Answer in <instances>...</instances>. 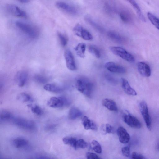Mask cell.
I'll return each mask as SVG.
<instances>
[{"label": "cell", "instance_id": "cell-21", "mask_svg": "<svg viewBox=\"0 0 159 159\" xmlns=\"http://www.w3.org/2000/svg\"><path fill=\"white\" fill-rule=\"evenodd\" d=\"M43 88L47 91L56 93L60 92L63 90L62 87L54 84H46L44 85Z\"/></svg>", "mask_w": 159, "mask_h": 159}, {"label": "cell", "instance_id": "cell-30", "mask_svg": "<svg viewBox=\"0 0 159 159\" xmlns=\"http://www.w3.org/2000/svg\"><path fill=\"white\" fill-rule=\"evenodd\" d=\"M17 99L23 102H28L32 100L31 96L28 94L25 93H22L19 94L17 97Z\"/></svg>", "mask_w": 159, "mask_h": 159}, {"label": "cell", "instance_id": "cell-18", "mask_svg": "<svg viewBox=\"0 0 159 159\" xmlns=\"http://www.w3.org/2000/svg\"><path fill=\"white\" fill-rule=\"evenodd\" d=\"M121 81L122 87L126 94L132 96H136L137 95L136 91L131 87L126 79L121 78Z\"/></svg>", "mask_w": 159, "mask_h": 159}, {"label": "cell", "instance_id": "cell-7", "mask_svg": "<svg viewBox=\"0 0 159 159\" xmlns=\"http://www.w3.org/2000/svg\"><path fill=\"white\" fill-rule=\"evenodd\" d=\"M139 108L147 127L149 130H150L151 129V120L146 102L144 101L140 102L139 103Z\"/></svg>", "mask_w": 159, "mask_h": 159}, {"label": "cell", "instance_id": "cell-39", "mask_svg": "<svg viewBox=\"0 0 159 159\" xmlns=\"http://www.w3.org/2000/svg\"><path fill=\"white\" fill-rule=\"evenodd\" d=\"M131 158L134 159H144L145 158L142 154L136 152H133L131 156Z\"/></svg>", "mask_w": 159, "mask_h": 159}, {"label": "cell", "instance_id": "cell-3", "mask_svg": "<svg viewBox=\"0 0 159 159\" xmlns=\"http://www.w3.org/2000/svg\"><path fill=\"white\" fill-rule=\"evenodd\" d=\"M12 121L14 124L19 128L28 131H33L36 128L34 122L32 121L24 118H13Z\"/></svg>", "mask_w": 159, "mask_h": 159}, {"label": "cell", "instance_id": "cell-22", "mask_svg": "<svg viewBox=\"0 0 159 159\" xmlns=\"http://www.w3.org/2000/svg\"><path fill=\"white\" fill-rule=\"evenodd\" d=\"M133 7L136 11L139 19L143 22H146V20L142 13L141 9L135 0H126Z\"/></svg>", "mask_w": 159, "mask_h": 159}, {"label": "cell", "instance_id": "cell-19", "mask_svg": "<svg viewBox=\"0 0 159 159\" xmlns=\"http://www.w3.org/2000/svg\"><path fill=\"white\" fill-rule=\"evenodd\" d=\"M120 17L121 20L125 23H129L133 20V18L131 13L127 10L122 9L119 12Z\"/></svg>", "mask_w": 159, "mask_h": 159}, {"label": "cell", "instance_id": "cell-1", "mask_svg": "<svg viewBox=\"0 0 159 159\" xmlns=\"http://www.w3.org/2000/svg\"><path fill=\"white\" fill-rule=\"evenodd\" d=\"M76 88L77 90L88 97H90L94 88L92 81L88 79L81 77L76 81Z\"/></svg>", "mask_w": 159, "mask_h": 159}, {"label": "cell", "instance_id": "cell-14", "mask_svg": "<svg viewBox=\"0 0 159 159\" xmlns=\"http://www.w3.org/2000/svg\"><path fill=\"white\" fill-rule=\"evenodd\" d=\"M12 145L19 149H26L28 148L29 143L25 138L18 137L13 139L12 141Z\"/></svg>", "mask_w": 159, "mask_h": 159}, {"label": "cell", "instance_id": "cell-24", "mask_svg": "<svg viewBox=\"0 0 159 159\" xmlns=\"http://www.w3.org/2000/svg\"><path fill=\"white\" fill-rule=\"evenodd\" d=\"M86 47L84 43H80L74 48L77 55L80 57L84 58L85 57Z\"/></svg>", "mask_w": 159, "mask_h": 159}, {"label": "cell", "instance_id": "cell-13", "mask_svg": "<svg viewBox=\"0 0 159 159\" xmlns=\"http://www.w3.org/2000/svg\"><path fill=\"white\" fill-rule=\"evenodd\" d=\"M139 72L142 76L149 77L151 75V70L149 65L144 62H139L137 64Z\"/></svg>", "mask_w": 159, "mask_h": 159}, {"label": "cell", "instance_id": "cell-41", "mask_svg": "<svg viewBox=\"0 0 159 159\" xmlns=\"http://www.w3.org/2000/svg\"><path fill=\"white\" fill-rule=\"evenodd\" d=\"M56 125L54 124H49L47 125L45 128V129L47 131H51L54 130L56 127Z\"/></svg>", "mask_w": 159, "mask_h": 159}, {"label": "cell", "instance_id": "cell-2", "mask_svg": "<svg viewBox=\"0 0 159 159\" xmlns=\"http://www.w3.org/2000/svg\"><path fill=\"white\" fill-rule=\"evenodd\" d=\"M15 24L19 30L30 38H35L39 34L38 29L34 25L21 21H16Z\"/></svg>", "mask_w": 159, "mask_h": 159}, {"label": "cell", "instance_id": "cell-31", "mask_svg": "<svg viewBox=\"0 0 159 159\" xmlns=\"http://www.w3.org/2000/svg\"><path fill=\"white\" fill-rule=\"evenodd\" d=\"M91 145L93 150L97 153H101L102 149L101 145L97 141L93 140L92 141Z\"/></svg>", "mask_w": 159, "mask_h": 159}, {"label": "cell", "instance_id": "cell-40", "mask_svg": "<svg viewBox=\"0 0 159 159\" xmlns=\"http://www.w3.org/2000/svg\"><path fill=\"white\" fill-rule=\"evenodd\" d=\"M86 157L87 159H100L98 156L95 153L92 152H88L86 154Z\"/></svg>", "mask_w": 159, "mask_h": 159}, {"label": "cell", "instance_id": "cell-35", "mask_svg": "<svg viewBox=\"0 0 159 159\" xmlns=\"http://www.w3.org/2000/svg\"><path fill=\"white\" fill-rule=\"evenodd\" d=\"M57 35L61 45L63 47L66 46L67 43V39L66 37L59 32H57Z\"/></svg>", "mask_w": 159, "mask_h": 159}, {"label": "cell", "instance_id": "cell-36", "mask_svg": "<svg viewBox=\"0 0 159 159\" xmlns=\"http://www.w3.org/2000/svg\"><path fill=\"white\" fill-rule=\"evenodd\" d=\"M88 146V143L83 139L77 140L76 144V149L78 148H85Z\"/></svg>", "mask_w": 159, "mask_h": 159}, {"label": "cell", "instance_id": "cell-27", "mask_svg": "<svg viewBox=\"0 0 159 159\" xmlns=\"http://www.w3.org/2000/svg\"><path fill=\"white\" fill-rule=\"evenodd\" d=\"M13 116L12 113L9 111L6 110H2L0 113V119L2 121L9 120L12 119Z\"/></svg>", "mask_w": 159, "mask_h": 159}, {"label": "cell", "instance_id": "cell-11", "mask_svg": "<svg viewBox=\"0 0 159 159\" xmlns=\"http://www.w3.org/2000/svg\"><path fill=\"white\" fill-rule=\"evenodd\" d=\"M64 56L68 69L71 71L75 70L76 67L74 57L70 51L68 49L66 50L64 53Z\"/></svg>", "mask_w": 159, "mask_h": 159}, {"label": "cell", "instance_id": "cell-20", "mask_svg": "<svg viewBox=\"0 0 159 159\" xmlns=\"http://www.w3.org/2000/svg\"><path fill=\"white\" fill-rule=\"evenodd\" d=\"M102 105L110 111H116L118 109L115 102L113 100L106 98L104 99L102 102Z\"/></svg>", "mask_w": 159, "mask_h": 159}, {"label": "cell", "instance_id": "cell-44", "mask_svg": "<svg viewBox=\"0 0 159 159\" xmlns=\"http://www.w3.org/2000/svg\"><path fill=\"white\" fill-rule=\"evenodd\" d=\"M157 149L159 151V142L158 143V144L157 145Z\"/></svg>", "mask_w": 159, "mask_h": 159}, {"label": "cell", "instance_id": "cell-23", "mask_svg": "<svg viewBox=\"0 0 159 159\" xmlns=\"http://www.w3.org/2000/svg\"><path fill=\"white\" fill-rule=\"evenodd\" d=\"M82 113L81 111L76 107H73L70 110L68 115L69 119L75 120L81 116Z\"/></svg>", "mask_w": 159, "mask_h": 159}, {"label": "cell", "instance_id": "cell-43", "mask_svg": "<svg viewBox=\"0 0 159 159\" xmlns=\"http://www.w3.org/2000/svg\"><path fill=\"white\" fill-rule=\"evenodd\" d=\"M17 1L22 3H27L30 0H16Z\"/></svg>", "mask_w": 159, "mask_h": 159}, {"label": "cell", "instance_id": "cell-38", "mask_svg": "<svg viewBox=\"0 0 159 159\" xmlns=\"http://www.w3.org/2000/svg\"><path fill=\"white\" fill-rule=\"evenodd\" d=\"M123 155L127 157H129L130 155V148L129 146L123 147L121 149Z\"/></svg>", "mask_w": 159, "mask_h": 159}, {"label": "cell", "instance_id": "cell-12", "mask_svg": "<svg viewBox=\"0 0 159 159\" xmlns=\"http://www.w3.org/2000/svg\"><path fill=\"white\" fill-rule=\"evenodd\" d=\"M105 66L108 70L112 72L124 73L126 71L124 67L116 64L114 62H107L105 64Z\"/></svg>", "mask_w": 159, "mask_h": 159}, {"label": "cell", "instance_id": "cell-42", "mask_svg": "<svg viewBox=\"0 0 159 159\" xmlns=\"http://www.w3.org/2000/svg\"><path fill=\"white\" fill-rule=\"evenodd\" d=\"M37 158H40V159H48L50 157H48L44 155H40L37 156Z\"/></svg>", "mask_w": 159, "mask_h": 159}, {"label": "cell", "instance_id": "cell-9", "mask_svg": "<svg viewBox=\"0 0 159 159\" xmlns=\"http://www.w3.org/2000/svg\"><path fill=\"white\" fill-rule=\"evenodd\" d=\"M73 31L76 35L82 38L85 40H90L93 39L92 35L89 31L79 24L74 26Z\"/></svg>", "mask_w": 159, "mask_h": 159}, {"label": "cell", "instance_id": "cell-4", "mask_svg": "<svg viewBox=\"0 0 159 159\" xmlns=\"http://www.w3.org/2000/svg\"><path fill=\"white\" fill-rule=\"evenodd\" d=\"M109 49L114 54L128 62L132 63L135 61L133 56L122 47L111 46L109 47Z\"/></svg>", "mask_w": 159, "mask_h": 159}, {"label": "cell", "instance_id": "cell-8", "mask_svg": "<svg viewBox=\"0 0 159 159\" xmlns=\"http://www.w3.org/2000/svg\"><path fill=\"white\" fill-rule=\"evenodd\" d=\"M7 11L13 16L19 17L26 18V13L18 6L12 4H7L6 5Z\"/></svg>", "mask_w": 159, "mask_h": 159}, {"label": "cell", "instance_id": "cell-37", "mask_svg": "<svg viewBox=\"0 0 159 159\" xmlns=\"http://www.w3.org/2000/svg\"><path fill=\"white\" fill-rule=\"evenodd\" d=\"M31 110L33 113L38 116L41 115L42 113V109L37 105L31 106Z\"/></svg>", "mask_w": 159, "mask_h": 159}, {"label": "cell", "instance_id": "cell-32", "mask_svg": "<svg viewBox=\"0 0 159 159\" xmlns=\"http://www.w3.org/2000/svg\"><path fill=\"white\" fill-rule=\"evenodd\" d=\"M85 20L86 21L88 22L91 25L96 29L101 31L102 30V27L95 22L90 17L86 16L85 17Z\"/></svg>", "mask_w": 159, "mask_h": 159}, {"label": "cell", "instance_id": "cell-10", "mask_svg": "<svg viewBox=\"0 0 159 159\" xmlns=\"http://www.w3.org/2000/svg\"><path fill=\"white\" fill-rule=\"evenodd\" d=\"M123 118L125 122L131 127L140 129L141 127V124L138 119L129 113L125 114Z\"/></svg>", "mask_w": 159, "mask_h": 159}, {"label": "cell", "instance_id": "cell-5", "mask_svg": "<svg viewBox=\"0 0 159 159\" xmlns=\"http://www.w3.org/2000/svg\"><path fill=\"white\" fill-rule=\"evenodd\" d=\"M70 102L65 97H51L48 101L47 104L50 107L54 108H61L69 105Z\"/></svg>", "mask_w": 159, "mask_h": 159}, {"label": "cell", "instance_id": "cell-6", "mask_svg": "<svg viewBox=\"0 0 159 159\" xmlns=\"http://www.w3.org/2000/svg\"><path fill=\"white\" fill-rule=\"evenodd\" d=\"M55 6L59 9L69 14L76 15L78 14V9L75 7L65 2L57 1Z\"/></svg>", "mask_w": 159, "mask_h": 159}, {"label": "cell", "instance_id": "cell-17", "mask_svg": "<svg viewBox=\"0 0 159 159\" xmlns=\"http://www.w3.org/2000/svg\"><path fill=\"white\" fill-rule=\"evenodd\" d=\"M82 124L85 129L96 130L97 126L95 123L86 116H84L82 120Z\"/></svg>", "mask_w": 159, "mask_h": 159}, {"label": "cell", "instance_id": "cell-25", "mask_svg": "<svg viewBox=\"0 0 159 159\" xmlns=\"http://www.w3.org/2000/svg\"><path fill=\"white\" fill-rule=\"evenodd\" d=\"M77 140L76 138L70 137H65L62 139L63 142L64 144L70 145L75 149H76Z\"/></svg>", "mask_w": 159, "mask_h": 159}, {"label": "cell", "instance_id": "cell-33", "mask_svg": "<svg viewBox=\"0 0 159 159\" xmlns=\"http://www.w3.org/2000/svg\"><path fill=\"white\" fill-rule=\"evenodd\" d=\"M34 79L36 81L40 84H45L48 81L46 77L39 74L35 75L34 76Z\"/></svg>", "mask_w": 159, "mask_h": 159}, {"label": "cell", "instance_id": "cell-28", "mask_svg": "<svg viewBox=\"0 0 159 159\" xmlns=\"http://www.w3.org/2000/svg\"><path fill=\"white\" fill-rule=\"evenodd\" d=\"M147 15L151 23L159 30V19L149 12H148Z\"/></svg>", "mask_w": 159, "mask_h": 159}, {"label": "cell", "instance_id": "cell-34", "mask_svg": "<svg viewBox=\"0 0 159 159\" xmlns=\"http://www.w3.org/2000/svg\"><path fill=\"white\" fill-rule=\"evenodd\" d=\"M102 129L105 134L112 133L113 132V127L109 124L103 125L102 126Z\"/></svg>", "mask_w": 159, "mask_h": 159}, {"label": "cell", "instance_id": "cell-16", "mask_svg": "<svg viewBox=\"0 0 159 159\" xmlns=\"http://www.w3.org/2000/svg\"><path fill=\"white\" fill-rule=\"evenodd\" d=\"M117 134L119 137V141L121 143L125 144L129 142L130 139V135L123 127H119L117 129Z\"/></svg>", "mask_w": 159, "mask_h": 159}, {"label": "cell", "instance_id": "cell-26", "mask_svg": "<svg viewBox=\"0 0 159 159\" xmlns=\"http://www.w3.org/2000/svg\"><path fill=\"white\" fill-rule=\"evenodd\" d=\"M107 35L110 38L116 42L120 43L122 41V37L116 32L112 31H109L107 32Z\"/></svg>", "mask_w": 159, "mask_h": 159}, {"label": "cell", "instance_id": "cell-15", "mask_svg": "<svg viewBox=\"0 0 159 159\" xmlns=\"http://www.w3.org/2000/svg\"><path fill=\"white\" fill-rule=\"evenodd\" d=\"M28 76V73L25 71H19L17 72L15 79L19 87H21L25 85L27 81Z\"/></svg>", "mask_w": 159, "mask_h": 159}, {"label": "cell", "instance_id": "cell-29", "mask_svg": "<svg viewBox=\"0 0 159 159\" xmlns=\"http://www.w3.org/2000/svg\"><path fill=\"white\" fill-rule=\"evenodd\" d=\"M89 52L98 58L101 56V52L99 49L94 45H90L88 47Z\"/></svg>", "mask_w": 159, "mask_h": 159}]
</instances>
